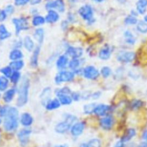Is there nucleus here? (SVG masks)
<instances>
[{"label":"nucleus","instance_id":"nucleus-46","mask_svg":"<svg viewBox=\"0 0 147 147\" xmlns=\"http://www.w3.org/2000/svg\"><path fill=\"white\" fill-rule=\"evenodd\" d=\"M142 138L146 141H147V130H145L143 133H142Z\"/></svg>","mask_w":147,"mask_h":147},{"label":"nucleus","instance_id":"nucleus-51","mask_svg":"<svg viewBox=\"0 0 147 147\" xmlns=\"http://www.w3.org/2000/svg\"><path fill=\"white\" fill-rule=\"evenodd\" d=\"M56 147H68V146L67 145H58Z\"/></svg>","mask_w":147,"mask_h":147},{"label":"nucleus","instance_id":"nucleus-2","mask_svg":"<svg viewBox=\"0 0 147 147\" xmlns=\"http://www.w3.org/2000/svg\"><path fill=\"white\" fill-rule=\"evenodd\" d=\"M29 84V80L26 77L23 78L18 88V95L17 100V106L20 107L23 106L26 103L28 99Z\"/></svg>","mask_w":147,"mask_h":147},{"label":"nucleus","instance_id":"nucleus-10","mask_svg":"<svg viewBox=\"0 0 147 147\" xmlns=\"http://www.w3.org/2000/svg\"><path fill=\"white\" fill-rule=\"evenodd\" d=\"M71 121H73V119L67 120V121L59 123L55 126L56 131L59 133H64L66 132L70 128Z\"/></svg>","mask_w":147,"mask_h":147},{"label":"nucleus","instance_id":"nucleus-8","mask_svg":"<svg viewBox=\"0 0 147 147\" xmlns=\"http://www.w3.org/2000/svg\"><path fill=\"white\" fill-rule=\"evenodd\" d=\"M114 119L111 116H106L100 119V126L105 130H110L114 125Z\"/></svg>","mask_w":147,"mask_h":147},{"label":"nucleus","instance_id":"nucleus-40","mask_svg":"<svg viewBox=\"0 0 147 147\" xmlns=\"http://www.w3.org/2000/svg\"><path fill=\"white\" fill-rule=\"evenodd\" d=\"M50 94H51V90L49 88H47L43 91V93L42 94L41 96H42V100H44V102H45V100H47V99H49L50 97Z\"/></svg>","mask_w":147,"mask_h":147},{"label":"nucleus","instance_id":"nucleus-17","mask_svg":"<svg viewBox=\"0 0 147 147\" xmlns=\"http://www.w3.org/2000/svg\"><path fill=\"white\" fill-rule=\"evenodd\" d=\"M147 8V0H138L136 3V9L137 13L140 14L145 13Z\"/></svg>","mask_w":147,"mask_h":147},{"label":"nucleus","instance_id":"nucleus-23","mask_svg":"<svg viewBox=\"0 0 147 147\" xmlns=\"http://www.w3.org/2000/svg\"><path fill=\"white\" fill-rule=\"evenodd\" d=\"M16 93V90L13 88L6 91L3 96V99L5 102H10L13 98Z\"/></svg>","mask_w":147,"mask_h":147},{"label":"nucleus","instance_id":"nucleus-52","mask_svg":"<svg viewBox=\"0 0 147 147\" xmlns=\"http://www.w3.org/2000/svg\"><path fill=\"white\" fill-rule=\"evenodd\" d=\"M144 21H145L146 22H147V14H146V15L145 16V17H144Z\"/></svg>","mask_w":147,"mask_h":147},{"label":"nucleus","instance_id":"nucleus-37","mask_svg":"<svg viewBox=\"0 0 147 147\" xmlns=\"http://www.w3.org/2000/svg\"><path fill=\"white\" fill-rule=\"evenodd\" d=\"M0 72L5 75L6 77H10L12 74V69L10 66L5 67L1 68Z\"/></svg>","mask_w":147,"mask_h":147},{"label":"nucleus","instance_id":"nucleus-27","mask_svg":"<svg viewBox=\"0 0 147 147\" xmlns=\"http://www.w3.org/2000/svg\"><path fill=\"white\" fill-rule=\"evenodd\" d=\"M23 56V54L22 52L18 49H14L13 50L9 55V57L11 60H17L21 58H22Z\"/></svg>","mask_w":147,"mask_h":147},{"label":"nucleus","instance_id":"nucleus-39","mask_svg":"<svg viewBox=\"0 0 147 147\" xmlns=\"http://www.w3.org/2000/svg\"><path fill=\"white\" fill-rule=\"evenodd\" d=\"M20 78V73L17 71H15L14 72H13L10 76L11 82L13 83H17Z\"/></svg>","mask_w":147,"mask_h":147},{"label":"nucleus","instance_id":"nucleus-36","mask_svg":"<svg viewBox=\"0 0 147 147\" xmlns=\"http://www.w3.org/2000/svg\"><path fill=\"white\" fill-rule=\"evenodd\" d=\"M44 22H45V19L42 17L39 16L34 17L32 20L33 25L34 26L42 25L44 23Z\"/></svg>","mask_w":147,"mask_h":147},{"label":"nucleus","instance_id":"nucleus-19","mask_svg":"<svg viewBox=\"0 0 147 147\" xmlns=\"http://www.w3.org/2000/svg\"><path fill=\"white\" fill-rule=\"evenodd\" d=\"M136 134V130L133 128H129L127 130L124 136L122 137L121 139L123 142H126L127 141H129L130 140H131L133 137L135 136Z\"/></svg>","mask_w":147,"mask_h":147},{"label":"nucleus","instance_id":"nucleus-5","mask_svg":"<svg viewBox=\"0 0 147 147\" xmlns=\"http://www.w3.org/2000/svg\"><path fill=\"white\" fill-rule=\"evenodd\" d=\"M74 78V74L70 71H62L59 72L55 78L57 83L71 81Z\"/></svg>","mask_w":147,"mask_h":147},{"label":"nucleus","instance_id":"nucleus-7","mask_svg":"<svg viewBox=\"0 0 147 147\" xmlns=\"http://www.w3.org/2000/svg\"><path fill=\"white\" fill-rule=\"evenodd\" d=\"M13 22L15 25L16 34H18L20 31L28 28V23L25 18H14Z\"/></svg>","mask_w":147,"mask_h":147},{"label":"nucleus","instance_id":"nucleus-4","mask_svg":"<svg viewBox=\"0 0 147 147\" xmlns=\"http://www.w3.org/2000/svg\"><path fill=\"white\" fill-rule=\"evenodd\" d=\"M135 58V53L131 51H123L119 52L117 56V59L118 61L121 63H128L131 62Z\"/></svg>","mask_w":147,"mask_h":147},{"label":"nucleus","instance_id":"nucleus-25","mask_svg":"<svg viewBox=\"0 0 147 147\" xmlns=\"http://www.w3.org/2000/svg\"><path fill=\"white\" fill-rule=\"evenodd\" d=\"M124 37L125 39L126 42L128 44L133 45L136 42V39L133 36V34L129 30H126L124 33Z\"/></svg>","mask_w":147,"mask_h":147},{"label":"nucleus","instance_id":"nucleus-15","mask_svg":"<svg viewBox=\"0 0 147 147\" xmlns=\"http://www.w3.org/2000/svg\"><path fill=\"white\" fill-rule=\"evenodd\" d=\"M111 55V49L109 47H105L99 52V57L103 60H108Z\"/></svg>","mask_w":147,"mask_h":147},{"label":"nucleus","instance_id":"nucleus-31","mask_svg":"<svg viewBox=\"0 0 147 147\" xmlns=\"http://www.w3.org/2000/svg\"><path fill=\"white\" fill-rule=\"evenodd\" d=\"M34 38L38 41V42L41 44L44 40V30L41 28L36 29L34 34Z\"/></svg>","mask_w":147,"mask_h":147},{"label":"nucleus","instance_id":"nucleus-29","mask_svg":"<svg viewBox=\"0 0 147 147\" xmlns=\"http://www.w3.org/2000/svg\"><path fill=\"white\" fill-rule=\"evenodd\" d=\"M137 30L141 33H147V22L145 21H140L137 23Z\"/></svg>","mask_w":147,"mask_h":147},{"label":"nucleus","instance_id":"nucleus-43","mask_svg":"<svg viewBox=\"0 0 147 147\" xmlns=\"http://www.w3.org/2000/svg\"><path fill=\"white\" fill-rule=\"evenodd\" d=\"M13 11H14L13 6H11V5H9L5 9V12L6 13V14H10L13 12Z\"/></svg>","mask_w":147,"mask_h":147},{"label":"nucleus","instance_id":"nucleus-13","mask_svg":"<svg viewBox=\"0 0 147 147\" xmlns=\"http://www.w3.org/2000/svg\"><path fill=\"white\" fill-rule=\"evenodd\" d=\"M84 129V124L83 122H77L71 128V133L74 136L80 135Z\"/></svg>","mask_w":147,"mask_h":147},{"label":"nucleus","instance_id":"nucleus-20","mask_svg":"<svg viewBox=\"0 0 147 147\" xmlns=\"http://www.w3.org/2000/svg\"><path fill=\"white\" fill-rule=\"evenodd\" d=\"M59 98V101L61 104L64 105H69L72 102V98L68 94H61L57 95Z\"/></svg>","mask_w":147,"mask_h":147},{"label":"nucleus","instance_id":"nucleus-45","mask_svg":"<svg viewBox=\"0 0 147 147\" xmlns=\"http://www.w3.org/2000/svg\"><path fill=\"white\" fill-rule=\"evenodd\" d=\"M124 142H123L121 140L117 141L115 145H114V147H125V144Z\"/></svg>","mask_w":147,"mask_h":147},{"label":"nucleus","instance_id":"nucleus-30","mask_svg":"<svg viewBox=\"0 0 147 147\" xmlns=\"http://www.w3.org/2000/svg\"><path fill=\"white\" fill-rule=\"evenodd\" d=\"M24 62L22 60H14L10 63V67L14 71L21 69L24 66Z\"/></svg>","mask_w":147,"mask_h":147},{"label":"nucleus","instance_id":"nucleus-3","mask_svg":"<svg viewBox=\"0 0 147 147\" xmlns=\"http://www.w3.org/2000/svg\"><path fill=\"white\" fill-rule=\"evenodd\" d=\"M79 13L85 20L91 21L93 19V10L90 5H85L82 6L79 10Z\"/></svg>","mask_w":147,"mask_h":147},{"label":"nucleus","instance_id":"nucleus-48","mask_svg":"<svg viewBox=\"0 0 147 147\" xmlns=\"http://www.w3.org/2000/svg\"><path fill=\"white\" fill-rule=\"evenodd\" d=\"M40 1H41V0H31V3H32V5L37 4V3H40Z\"/></svg>","mask_w":147,"mask_h":147},{"label":"nucleus","instance_id":"nucleus-26","mask_svg":"<svg viewBox=\"0 0 147 147\" xmlns=\"http://www.w3.org/2000/svg\"><path fill=\"white\" fill-rule=\"evenodd\" d=\"M24 45L25 48L28 51H32L34 48V43L31 38L29 36H26L24 40Z\"/></svg>","mask_w":147,"mask_h":147},{"label":"nucleus","instance_id":"nucleus-38","mask_svg":"<svg viewBox=\"0 0 147 147\" xmlns=\"http://www.w3.org/2000/svg\"><path fill=\"white\" fill-rule=\"evenodd\" d=\"M80 64L79 60L77 58H73L69 63V67L72 69H75L77 68Z\"/></svg>","mask_w":147,"mask_h":147},{"label":"nucleus","instance_id":"nucleus-34","mask_svg":"<svg viewBox=\"0 0 147 147\" xmlns=\"http://www.w3.org/2000/svg\"><path fill=\"white\" fill-rule=\"evenodd\" d=\"M100 74L103 78H107L109 77L110 75H111V69L110 67L107 66H104L100 69Z\"/></svg>","mask_w":147,"mask_h":147},{"label":"nucleus","instance_id":"nucleus-12","mask_svg":"<svg viewBox=\"0 0 147 147\" xmlns=\"http://www.w3.org/2000/svg\"><path fill=\"white\" fill-rule=\"evenodd\" d=\"M31 130L29 129H22L18 134V137L22 144H25L28 141Z\"/></svg>","mask_w":147,"mask_h":147},{"label":"nucleus","instance_id":"nucleus-1","mask_svg":"<svg viewBox=\"0 0 147 147\" xmlns=\"http://www.w3.org/2000/svg\"><path fill=\"white\" fill-rule=\"evenodd\" d=\"M18 111L15 107L8 109L3 121V126L6 131L14 130L18 125Z\"/></svg>","mask_w":147,"mask_h":147},{"label":"nucleus","instance_id":"nucleus-22","mask_svg":"<svg viewBox=\"0 0 147 147\" xmlns=\"http://www.w3.org/2000/svg\"><path fill=\"white\" fill-rule=\"evenodd\" d=\"M60 104L61 103H60L59 100H58L57 99H54L53 100L49 101L47 103L46 108H47V109H48L49 110H54V109L59 108L60 106Z\"/></svg>","mask_w":147,"mask_h":147},{"label":"nucleus","instance_id":"nucleus-41","mask_svg":"<svg viewBox=\"0 0 147 147\" xmlns=\"http://www.w3.org/2000/svg\"><path fill=\"white\" fill-rule=\"evenodd\" d=\"M88 145L90 147H100V142L98 139H92L90 141Z\"/></svg>","mask_w":147,"mask_h":147},{"label":"nucleus","instance_id":"nucleus-21","mask_svg":"<svg viewBox=\"0 0 147 147\" xmlns=\"http://www.w3.org/2000/svg\"><path fill=\"white\" fill-rule=\"evenodd\" d=\"M40 53V47H37L31 57L30 59V64L33 67H36L38 65V57Z\"/></svg>","mask_w":147,"mask_h":147},{"label":"nucleus","instance_id":"nucleus-55","mask_svg":"<svg viewBox=\"0 0 147 147\" xmlns=\"http://www.w3.org/2000/svg\"><path fill=\"white\" fill-rule=\"evenodd\" d=\"M1 120H0V123H1Z\"/></svg>","mask_w":147,"mask_h":147},{"label":"nucleus","instance_id":"nucleus-44","mask_svg":"<svg viewBox=\"0 0 147 147\" xmlns=\"http://www.w3.org/2000/svg\"><path fill=\"white\" fill-rule=\"evenodd\" d=\"M15 4L19 6V5H24L27 3L29 0H14Z\"/></svg>","mask_w":147,"mask_h":147},{"label":"nucleus","instance_id":"nucleus-33","mask_svg":"<svg viewBox=\"0 0 147 147\" xmlns=\"http://www.w3.org/2000/svg\"><path fill=\"white\" fill-rule=\"evenodd\" d=\"M125 23L127 25H135L138 22L136 16L133 15H129L127 16L125 19Z\"/></svg>","mask_w":147,"mask_h":147},{"label":"nucleus","instance_id":"nucleus-42","mask_svg":"<svg viewBox=\"0 0 147 147\" xmlns=\"http://www.w3.org/2000/svg\"><path fill=\"white\" fill-rule=\"evenodd\" d=\"M142 102L140 100H136L133 101L131 103V106L133 109H138L142 106Z\"/></svg>","mask_w":147,"mask_h":147},{"label":"nucleus","instance_id":"nucleus-16","mask_svg":"<svg viewBox=\"0 0 147 147\" xmlns=\"http://www.w3.org/2000/svg\"><path fill=\"white\" fill-rule=\"evenodd\" d=\"M20 121L22 125L25 126H28L32 125L33 119L30 114L28 113H24L21 115Z\"/></svg>","mask_w":147,"mask_h":147},{"label":"nucleus","instance_id":"nucleus-11","mask_svg":"<svg viewBox=\"0 0 147 147\" xmlns=\"http://www.w3.org/2000/svg\"><path fill=\"white\" fill-rule=\"evenodd\" d=\"M110 110V106L107 105L100 104L96 106L94 113L99 116L106 115Z\"/></svg>","mask_w":147,"mask_h":147},{"label":"nucleus","instance_id":"nucleus-49","mask_svg":"<svg viewBox=\"0 0 147 147\" xmlns=\"http://www.w3.org/2000/svg\"><path fill=\"white\" fill-rule=\"evenodd\" d=\"M79 147H90L89 145L86 144V143H82L81 144Z\"/></svg>","mask_w":147,"mask_h":147},{"label":"nucleus","instance_id":"nucleus-32","mask_svg":"<svg viewBox=\"0 0 147 147\" xmlns=\"http://www.w3.org/2000/svg\"><path fill=\"white\" fill-rule=\"evenodd\" d=\"M8 84L9 81L6 77L3 76H0V91L5 90L8 86Z\"/></svg>","mask_w":147,"mask_h":147},{"label":"nucleus","instance_id":"nucleus-9","mask_svg":"<svg viewBox=\"0 0 147 147\" xmlns=\"http://www.w3.org/2000/svg\"><path fill=\"white\" fill-rule=\"evenodd\" d=\"M47 9H56L60 12H63L64 10V3L63 0H55L53 1H50L46 5Z\"/></svg>","mask_w":147,"mask_h":147},{"label":"nucleus","instance_id":"nucleus-53","mask_svg":"<svg viewBox=\"0 0 147 147\" xmlns=\"http://www.w3.org/2000/svg\"><path fill=\"white\" fill-rule=\"evenodd\" d=\"M96 2H101L102 1H103L104 0H95Z\"/></svg>","mask_w":147,"mask_h":147},{"label":"nucleus","instance_id":"nucleus-47","mask_svg":"<svg viewBox=\"0 0 147 147\" xmlns=\"http://www.w3.org/2000/svg\"><path fill=\"white\" fill-rule=\"evenodd\" d=\"M100 95V93L98 92H95L94 94L92 95V97H93L94 98H95V99H96V98H98L99 97Z\"/></svg>","mask_w":147,"mask_h":147},{"label":"nucleus","instance_id":"nucleus-6","mask_svg":"<svg viewBox=\"0 0 147 147\" xmlns=\"http://www.w3.org/2000/svg\"><path fill=\"white\" fill-rule=\"evenodd\" d=\"M83 75L85 78L89 79H96L99 76V72L94 66H87L83 70Z\"/></svg>","mask_w":147,"mask_h":147},{"label":"nucleus","instance_id":"nucleus-28","mask_svg":"<svg viewBox=\"0 0 147 147\" xmlns=\"http://www.w3.org/2000/svg\"><path fill=\"white\" fill-rule=\"evenodd\" d=\"M10 36L11 33L6 29L5 25H0V40H5Z\"/></svg>","mask_w":147,"mask_h":147},{"label":"nucleus","instance_id":"nucleus-14","mask_svg":"<svg viewBox=\"0 0 147 147\" xmlns=\"http://www.w3.org/2000/svg\"><path fill=\"white\" fill-rule=\"evenodd\" d=\"M67 54L73 58H78L80 57L83 54V49L80 48L69 47L67 51Z\"/></svg>","mask_w":147,"mask_h":147},{"label":"nucleus","instance_id":"nucleus-54","mask_svg":"<svg viewBox=\"0 0 147 147\" xmlns=\"http://www.w3.org/2000/svg\"><path fill=\"white\" fill-rule=\"evenodd\" d=\"M0 140H1V134H0Z\"/></svg>","mask_w":147,"mask_h":147},{"label":"nucleus","instance_id":"nucleus-35","mask_svg":"<svg viewBox=\"0 0 147 147\" xmlns=\"http://www.w3.org/2000/svg\"><path fill=\"white\" fill-rule=\"evenodd\" d=\"M96 105L94 103L86 105L84 106V111L86 114H90L94 112Z\"/></svg>","mask_w":147,"mask_h":147},{"label":"nucleus","instance_id":"nucleus-24","mask_svg":"<svg viewBox=\"0 0 147 147\" xmlns=\"http://www.w3.org/2000/svg\"><path fill=\"white\" fill-rule=\"evenodd\" d=\"M68 57L65 55L60 56L57 60L56 65L59 68H64L68 63Z\"/></svg>","mask_w":147,"mask_h":147},{"label":"nucleus","instance_id":"nucleus-18","mask_svg":"<svg viewBox=\"0 0 147 147\" xmlns=\"http://www.w3.org/2000/svg\"><path fill=\"white\" fill-rule=\"evenodd\" d=\"M59 16L57 12L55 10H49L48 14L46 16L45 20L47 22L49 23H53L59 20Z\"/></svg>","mask_w":147,"mask_h":147},{"label":"nucleus","instance_id":"nucleus-50","mask_svg":"<svg viewBox=\"0 0 147 147\" xmlns=\"http://www.w3.org/2000/svg\"><path fill=\"white\" fill-rule=\"evenodd\" d=\"M140 147H147V141L144 142L140 145Z\"/></svg>","mask_w":147,"mask_h":147}]
</instances>
